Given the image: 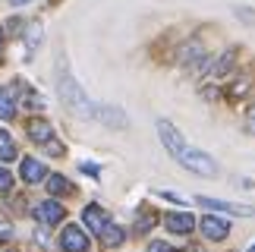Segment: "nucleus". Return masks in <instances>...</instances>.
Listing matches in <instances>:
<instances>
[{
  "mask_svg": "<svg viewBox=\"0 0 255 252\" xmlns=\"http://www.w3.org/2000/svg\"><path fill=\"white\" fill-rule=\"evenodd\" d=\"M57 92H60V101L76 114V117H95V104L88 101V95L79 89V82L73 79V73L66 70L63 60L57 66Z\"/></svg>",
  "mask_w": 255,
  "mask_h": 252,
  "instance_id": "f257e3e1",
  "label": "nucleus"
},
{
  "mask_svg": "<svg viewBox=\"0 0 255 252\" xmlns=\"http://www.w3.org/2000/svg\"><path fill=\"white\" fill-rule=\"evenodd\" d=\"M176 161H180L186 170L199 173V177H214V173H218V164H214L205 151H195V148H183V154Z\"/></svg>",
  "mask_w": 255,
  "mask_h": 252,
  "instance_id": "f03ea898",
  "label": "nucleus"
},
{
  "mask_svg": "<svg viewBox=\"0 0 255 252\" xmlns=\"http://www.w3.org/2000/svg\"><path fill=\"white\" fill-rule=\"evenodd\" d=\"M35 221L38 224H44V227H51V224H60V221L66 218V208L60 205V202H54V199H47V202H38L35 205Z\"/></svg>",
  "mask_w": 255,
  "mask_h": 252,
  "instance_id": "7ed1b4c3",
  "label": "nucleus"
},
{
  "mask_svg": "<svg viewBox=\"0 0 255 252\" xmlns=\"http://www.w3.org/2000/svg\"><path fill=\"white\" fill-rule=\"evenodd\" d=\"M60 249L63 252H88L92 249V243H88V237H85V230L82 227H63V234H60Z\"/></svg>",
  "mask_w": 255,
  "mask_h": 252,
  "instance_id": "20e7f679",
  "label": "nucleus"
},
{
  "mask_svg": "<svg viewBox=\"0 0 255 252\" xmlns=\"http://www.w3.org/2000/svg\"><path fill=\"white\" fill-rule=\"evenodd\" d=\"M158 135H161V142H164V148H167L173 158H180L183 148H186V142H183V135L176 132V126L170 120H161L158 123Z\"/></svg>",
  "mask_w": 255,
  "mask_h": 252,
  "instance_id": "39448f33",
  "label": "nucleus"
},
{
  "mask_svg": "<svg viewBox=\"0 0 255 252\" xmlns=\"http://www.w3.org/2000/svg\"><path fill=\"white\" fill-rule=\"evenodd\" d=\"M195 202H199L202 208H211V211H227V215H243V218L255 215V208H249V205H237V202H221V199H208V196H199Z\"/></svg>",
  "mask_w": 255,
  "mask_h": 252,
  "instance_id": "423d86ee",
  "label": "nucleus"
},
{
  "mask_svg": "<svg viewBox=\"0 0 255 252\" xmlns=\"http://www.w3.org/2000/svg\"><path fill=\"white\" fill-rule=\"evenodd\" d=\"M202 234L208 237V240H214V243H218V240H227V234H230V224L224 218H214V215H208V218H202Z\"/></svg>",
  "mask_w": 255,
  "mask_h": 252,
  "instance_id": "0eeeda50",
  "label": "nucleus"
},
{
  "mask_svg": "<svg viewBox=\"0 0 255 252\" xmlns=\"http://www.w3.org/2000/svg\"><path fill=\"white\" fill-rule=\"evenodd\" d=\"M82 221H85V227L92 230V234H101V230L111 224V218H107V211H104L101 205H88V208L82 211Z\"/></svg>",
  "mask_w": 255,
  "mask_h": 252,
  "instance_id": "6e6552de",
  "label": "nucleus"
},
{
  "mask_svg": "<svg viewBox=\"0 0 255 252\" xmlns=\"http://www.w3.org/2000/svg\"><path fill=\"white\" fill-rule=\"evenodd\" d=\"M25 129H28V139H32V142H38V145H47V142L54 139V129H51V123H47V120H41V117L28 120V126H25Z\"/></svg>",
  "mask_w": 255,
  "mask_h": 252,
  "instance_id": "1a4fd4ad",
  "label": "nucleus"
},
{
  "mask_svg": "<svg viewBox=\"0 0 255 252\" xmlns=\"http://www.w3.org/2000/svg\"><path fill=\"white\" fill-rule=\"evenodd\" d=\"M95 117L101 120V123H107V126H126V114L120 111V108H111V104H101V108H95Z\"/></svg>",
  "mask_w": 255,
  "mask_h": 252,
  "instance_id": "9d476101",
  "label": "nucleus"
},
{
  "mask_svg": "<svg viewBox=\"0 0 255 252\" xmlns=\"http://www.w3.org/2000/svg\"><path fill=\"white\" fill-rule=\"evenodd\" d=\"M19 173H22V180H25V183H41V180L47 177L44 164H41V161H35V158H22V167H19Z\"/></svg>",
  "mask_w": 255,
  "mask_h": 252,
  "instance_id": "9b49d317",
  "label": "nucleus"
},
{
  "mask_svg": "<svg viewBox=\"0 0 255 252\" xmlns=\"http://www.w3.org/2000/svg\"><path fill=\"white\" fill-rule=\"evenodd\" d=\"M164 227H167L170 234H189V230L195 227V218L183 215V211H180V215H167V218H164Z\"/></svg>",
  "mask_w": 255,
  "mask_h": 252,
  "instance_id": "f8f14e48",
  "label": "nucleus"
},
{
  "mask_svg": "<svg viewBox=\"0 0 255 252\" xmlns=\"http://www.w3.org/2000/svg\"><path fill=\"white\" fill-rule=\"evenodd\" d=\"M13 92L19 95V98H22V104H28V108H35V111H41V108H44V98H41L38 92H32V89H28V85H25L22 79H16Z\"/></svg>",
  "mask_w": 255,
  "mask_h": 252,
  "instance_id": "ddd939ff",
  "label": "nucleus"
},
{
  "mask_svg": "<svg viewBox=\"0 0 255 252\" xmlns=\"http://www.w3.org/2000/svg\"><path fill=\"white\" fill-rule=\"evenodd\" d=\"M123 240H126V234H123V227H117V224H107L101 230V243L107 249H111V246H123Z\"/></svg>",
  "mask_w": 255,
  "mask_h": 252,
  "instance_id": "4468645a",
  "label": "nucleus"
},
{
  "mask_svg": "<svg viewBox=\"0 0 255 252\" xmlns=\"http://www.w3.org/2000/svg\"><path fill=\"white\" fill-rule=\"evenodd\" d=\"M16 117V101L9 89H0V120H13Z\"/></svg>",
  "mask_w": 255,
  "mask_h": 252,
  "instance_id": "2eb2a0df",
  "label": "nucleus"
},
{
  "mask_svg": "<svg viewBox=\"0 0 255 252\" xmlns=\"http://www.w3.org/2000/svg\"><path fill=\"white\" fill-rule=\"evenodd\" d=\"M47 192H51V196H66V192H73V186H70V180H66V177L51 173V177H47Z\"/></svg>",
  "mask_w": 255,
  "mask_h": 252,
  "instance_id": "dca6fc26",
  "label": "nucleus"
},
{
  "mask_svg": "<svg viewBox=\"0 0 255 252\" xmlns=\"http://www.w3.org/2000/svg\"><path fill=\"white\" fill-rule=\"evenodd\" d=\"M0 161H16V142L6 129H0Z\"/></svg>",
  "mask_w": 255,
  "mask_h": 252,
  "instance_id": "f3484780",
  "label": "nucleus"
},
{
  "mask_svg": "<svg viewBox=\"0 0 255 252\" xmlns=\"http://www.w3.org/2000/svg\"><path fill=\"white\" fill-rule=\"evenodd\" d=\"M230 66H233V51H227V54H224V57H221V60H218V63H214V66H211V76H214V79H221V76H224V73H227V70H230Z\"/></svg>",
  "mask_w": 255,
  "mask_h": 252,
  "instance_id": "a211bd4d",
  "label": "nucleus"
},
{
  "mask_svg": "<svg viewBox=\"0 0 255 252\" xmlns=\"http://www.w3.org/2000/svg\"><path fill=\"white\" fill-rule=\"evenodd\" d=\"M154 221H158V218H154V211H142L139 221H135V234H148V230L154 227Z\"/></svg>",
  "mask_w": 255,
  "mask_h": 252,
  "instance_id": "6ab92c4d",
  "label": "nucleus"
},
{
  "mask_svg": "<svg viewBox=\"0 0 255 252\" xmlns=\"http://www.w3.org/2000/svg\"><path fill=\"white\" fill-rule=\"evenodd\" d=\"M9 189H13V173L6 167H0V192H9Z\"/></svg>",
  "mask_w": 255,
  "mask_h": 252,
  "instance_id": "aec40b11",
  "label": "nucleus"
},
{
  "mask_svg": "<svg viewBox=\"0 0 255 252\" xmlns=\"http://www.w3.org/2000/svg\"><path fill=\"white\" fill-rule=\"evenodd\" d=\"M38 41H41V28H38V25H32V28H28V47L35 51V44H38Z\"/></svg>",
  "mask_w": 255,
  "mask_h": 252,
  "instance_id": "412c9836",
  "label": "nucleus"
},
{
  "mask_svg": "<svg viewBox=\"0 0 255 252\" xmlns=\"http://www.w3.org/2000/svg\"><path fill=\"white\" fill-rule=\"evenodd\" d=\"M246 132H252V135H255V104H252L249 114H246Z\"/></svg>",
  "mask_w": 255,
  "mask_h": 252,
  "instance_id": "4be33fe9",
  "label": "nucleus"
},
{
  "mask_svg": "<svg viewBox=\"0 0 255 252\" xmlns=\"http://www.w3.org/2000/svg\"><path fill=\"white\" fill-rule=\"evenodd\" d=\"M0 240H13V227L6 221H0Z\"/></svg>",
  "mask_w": 255,
  "mask_h": 252,
  "instance_id": "5701e85b",
  "label": "nucleus"
},
{
  "mask_svg": "<svg viewBox=\"0 0 255 252\" xmlns=\"http://www.w3.org/2000/svg\"><path fill=\"white\" fill-rule=\"evenodd\" d=\"M148 252H173V249H170L167 243H161V240H154V243L148 246Z\"/></svg>",
  "mask_w": 255,
  "mask_h": 252,
  "instance_id": "b1692460",
  "label": "nucleus"
},
{
  "mask_svg": "<svg viewBox=\"0 0 255 252\" xmlns=\"http://www.w3.org/2000/svg\"><path fill=\"white\" fill-rule=\"evenodd\" d=\"M47 151H51V154H63V145L51 139V142H47Z\"/></svg>",
  "mask_w": 255,
  "mask_h": 252,
  "instance_id": "393cba45",
  "label": "nucleus"
},
{
  "mask_svg": "<svg viewBox=\"0 0 255 252\" xmlns=\"http://www.w3.org/2000/svg\"><path fill=\"white\" fill-rule=\"evenodd\" d=\"M82 170H85V173H92V177H98V167H95V164H82Z\"/></svg>",
  "mask_w": 255,
  "mask_h": 252,
  "instance_id": "a878e982",
  "label": "nucleus"
},
{
  "mask_svg": "<svg viewBox=\"0 0 255 252\" xmlns=\"http://www.w3.org/2000/svg\"><path fill=\"white\" fill-rule=\"evenodd\" d=\"M0 57H3V28H0Z\"/></svg>",
  "mask_w": 255,
  "mask_h": 252,
  "instance_id": "bb28decb",
  "label": "nucleus"
},
{
  "mask_svg": "<svg viewBox=\"0 0 255 252\" xmlns=\"http://www.w3.org/2000/svg\"><path fill=\"white\" fill-rule=\"evenodd\" d=\"M183 252H202V249L199 246H189V249H183Z\"/></svg>",
  "mask_w": 255,
  "mask_h": 252,
  "instance_id": "cd10ccee",
  "label": "nucleus"
},
{
  "mask_svg": "<svg viewBox=\"0 0 255 252\" xmlns=\"http://www.w3.org/2000/svg\"><path fill=\"white\" fill-rule=\"evenodd\" d=\"M9 3H28V0H9Z\"/></svg>",
  "mask_w": 255,
  "mask_h": 252,
  "instance_id": "c85d7f7f",
  "label": "nucleus"
}]
</instances>
